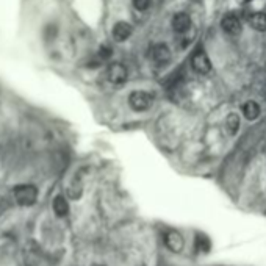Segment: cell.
I'll return each instance as SVG.
<instances>
[{
	"instance_id": "6da1fadb",
	"label": "cell",
	"mask_w": 266,
	"mask_h": 266,
	"mask_svg": "<svg viewBox=\"0 0 266 266\" xmlns=\"http://www.w3.org/2000/svg\"><path fill=\"white\" fill-rule=\"evenodd\" d=\"M153 102H155L153 94L149 93V91H144V90H135L127 97L129 107L133 111H136V113H144V111H149L153 107Z\"/></svg>"
},
{
	"instance_id": "7a4b0ae2",
	"label": "cell",
	"mask_w": 266,
	"mask_h": 266,
	"mask_svg": "<svg viewBox=\"0 0 266 266\" xmlns=\"http://www.w3.org/2000/svg\"><path fill=\"white\" fill-rule=\"evenodd\" d=\"M105 77L111 85L121 86V85H124V83H127V80H129V69L124 63H119V61L110 63L107 66Z\"/></svg>"
},
{
	"instance_id": "3957f363",
	"label": "cell",
	"mask_w": 266,
	"mask_h": 266,
	"mask_svg": "<svg viewBox=\"0 0 266 266\" xmlns=\"http://www.w3.org/2000/svg\"><path fill=\"white\" fill-rule=\"evenodd\" d=\"M13 194H15V199L21 207H30L36 202L38 199V188L35 185H18L15 190H13Z\"/></svg>"
},
{
	"instance_id": "277c9868",
	"label": "cell",
	"mask_w": 266,
	"mask_h": 266,
	"mask_svg": "<svg viewBox=\"0 0 266 266\" xmlns=\"http://www.w3.org/2000/svg\"><path fill=\"white\" fill-rule=\"evenodd\" d=\"M150 58H152L153 63H155L157 66H160V67L167 66L172 60L171 49L167 47V44H164V43L153 44L152 49H150Z\"/></svg>"
},
{
	"instance_id": "5b68a950",
	"label": "cell",
	"mask_w": 266,
	"mask_h": 266,
	"mask_svg": "<svg viewBox=\"0 0 266 266\" xmlns=\"http://www.w3.org/2000/svg\"><path fill=\"white\" fill-rule=\"evenodd\" d=\"M191 66H193V69L196 72L202 74V75H205V74H208L210 71H212V61H210L208 55L204 50H198V52L193 53Z\"/></svg>"
},
{
	"instance_id": "8992f818",
	"label": "cell",
	"mask_w": 266,
	"mask_h": 266,
	"mask_svg": "<svg viewBox=\"0 0 266 266\" xmlns=\"http://www.w3.org/2000/svg\"><path fill=\"white\" fill-rule=\"evenodd\" d=\"M191 18L188 13H184V11H180V13H175V15L172 16L171 19V27H172V30L179 35H184L187 33L190 29H191Z\"/></svg>"
},
{
	"instance_id": "52a82bcc",
	"label": "cell",
	"mask_w": 266,
	"mask_h": 266,
	"mask_svg": "<svg viewBox=\"0 0 266 266\" xmlns=\"http://www.w3.org/2000/svg\"><path fill=\"white\" fill-rule=\"evenodd\" d=\"M132 35H133V27L127 21H118L113 25V30H111V36H113V39L118 41V43H124V41H127Z\"/></svg>"
},
{
	"instance_id": "ba28073f",
	"label": "cell",
	"mask_w": 266,
	"mask_h": 266,
	"mask_svg": "<svg viewBox=\"0 0 266 266\" xmlns=\"http://www.w3.org/2000/svg\"><path fill=\"white\" fill-rule=\"evenodd\" d=\"M164 246L169 249L174 254H179V252L184 250V246H185V240L184 236H182L179 232H167L164 235Z\"/></svg>"
},
{
	"instance_id": "9c48e42d",
	"label": "cell",
	"mask_w": 266,
	"mask_h": 266,
	"mask_svg": "<svg viewBox=\"0 0 266 266\" xmlns=\"http://www.w3.org/2000/svg\"><path fill=\"white\" fill-rule=\"evenodd\" d=\"M221 27H222L224 32H226L227 35H232V36H236V35L241 33V22L235 15L224 16L222 21H221Z\"/></svg>"
},
{
	"instance_id": "30bf717a",
	"label": "cell",
	"mask_w": 266,
	"mask_h": 266,
	"mask_svg": "<svg viewBox=\"0 0 266 266\" xmlns=\"http://www.w3.org/2000/svg\"><path fill=\"white\" fill-rule=\"evenodd\" d=\"M247 22L254 30L266 32V15L261 11H254L247 15Z\"/></svg>"
},
{
	"instance_id": "8fae6325",
	"label": "cell",
	"mask_w": 266,
	"mask_h": 266,
	"mask_svg": "<svg viewBox=\"0 0 266 266\" xmlns=\"http://www.w3.org/2000/svg\"><path fill=\"white\" fill-rule=\"evenodd\" d=\"M241 111H243V115L247 121H255L258 119L260 113H261V110H260V105L254 101H247L246 104H243L241 107Z\"/></svg>"
},
{
	"instance_id": "7c38bea8",
	"label": "cell",
	"mask_w": 266,
	"mask_h": 266,
	"mask_svg": "<svg viewBox=\"0 0 266 266\" xmlns=\"http://www.w3.org/2000/svg\"><path fill=\"white\" fill-rule=\"evenodd\" d=\"M52 207H53V212H55V215L60 216V218L67 216V213H69V202H67V199L64 198V196H61V194H60V196H57V198L53 199Z\"/></svg>"
},
{
	"instance_id": "4fadbf2b",
	"label": "cell",
	"mask_w": 266,
	"mask_h": 266,
	"mask_svg": "<svg viewBox=\"0 0 266 266\" xmlns=\"http://www.w3.org/2000/svg\"><path fill=\"white\" fill-rule=\"evenodd\" d=\"M226 129L229 132V135H236L238 130H240V116L236 113H229L226 118Z\"/></svg>"
},
{
	"instance_id": "5bb4252c",
	"label": "cell",
	"mask_w": 266,
	"mask_h": 266,
	"mask_svg": "<svg viewBox=\"0 0 266 266\" xmlns=\"http://www.w3.org/2000/svg\"><path fill=\"white\" fill-rule=\"evenodd\" d=\"M150 4H152V0H132L133 8H135L136 11H139V13L147 11L149 7H150Z\"/></svg>"
},
{
	"instance_id": "9a60e30c",
	"label": "cell",
	"mask_w": 266,
	"mask_h": 266,
	"mask_svg": "<svg viewBox=\"0 0 266 266\" xmlns=\"http://www.w3.org/2000/svg\"><path fill=\"white\" fill-rule=\"evenodd\" d=\"M111 49L108 47V46H102L101 49H99V52H97V58H99L102 63H105L107 60H110L111 58Z\"/></svg>"
},
{
	"instance_id": "2e32d148",
	"label": "cell",
	"mask_w": 266,
	"mask_h": 266,
	"mask_svg": "<svg viewBox=\"0 0 266 266\" xmlns=\"http://www.w3.org/2000/svg\"><path fill=\"white\" fill-rule=\"evenodd\" d=\"M196 243H198L199 249H204V250H208V249H210V243H208V240H207L205 236H202V235L198 236V240H196Z\"/></svg>"
},
{
	"instance_id": "e0dca14e",
	"label": "cell",
	"mask_w": 266,
	"mask_h": 266,
	"mask_svg": "<svg viewBox=\"0 0 266 266\" xmlns=\"http://www.w3.org/2000/svg\"><path fill=\"white\" fill-rule=\"evenodd\" d=\"M93 266H102V264H93Z\"/></svg>"
}]
</instances>
